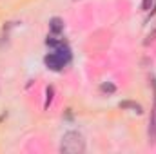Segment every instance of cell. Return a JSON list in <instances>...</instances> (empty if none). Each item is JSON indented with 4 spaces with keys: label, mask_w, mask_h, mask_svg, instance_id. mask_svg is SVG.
<instances>
[{
    "label": "cell",
    "mask_w": 156,
    "mask_h": 154,
    "mask_svg": "<svg viewBox=\"0 0 156 154\" xmlns=\"http://www.w3.org/2000/svg\"><path fill=\"white\" fill-rule=\"evenodd\" d=\"M60 151L64 154H80L85 151V140L80 132L69 131L64 134L62 143H60Z\"/></svg>",
    "instance_id": "cell-1"
},
{
    "label": "cell",
    "mask_w": 156,
    "mask_h": 154,
    "mask_svg": "<svg viewBox=\"0 0 156 154\" xmlns=\"http://www.w3.org/2000/svg\"><path fill=\"white\" fill-rule=\"evenodd\" d=\"M69 60H71V51L67 45H62V47H56L53 53H49L44 62L51 71H60L69 64Z\"/></svg>",
    "instance_id": "cell-2"
},
{
    "label": "cell",
    "mask_w": 156,
    "mask_h": 154,
    "mask_svg": "<svg viewBox=\"0 0 156 154\" xmlns=\"http://www.w3.org/2000/svg\"><path fill=\"white\" fill-rule=\"evenodd\" d=\"M49 31H51L53 35H60V33L64 31V20L58 18V16L51 18V20H49Z\"/></svg>",
    "instance_id": "cell-3"
},
{
    "label": "cell",
    "mask_w": 156,
    "mask_h": 154,
    "mask_svg": "<svg viewBox=\"0 0 156 154\" xmlns=\"http://www.w3.org/2000/svg\"><path fill=\"white\" fill-rule=\"evenodd\" d=\"M149 143H156V107L151 114V121H149Z\"/></svg>",
    "instance_id": "cell-4"
},
{
    "label": "cell",
    "mask_w": 156,
    "mask_h": 154,
    "mask_svg": "<svg viewBox=\"0 0 156 154\" xmlns=\"http://www.w3.org/2000/svg\"><path fill=\"white\" fill-rule=\"evenodd\" d=\"M120 107H122V109H133V111L138 113V114L144 113V111H142V105H140V103H134V102H122Z\"/></svg>",
    "instance_id": "cell-5"
},
{
    "label": "cell",
    "mask_w": 156,
    "mask_h": 154,
    "mask_svg": "<svg viewBox=\"0 0 156 154\" xmlns=\"http://www.w3.org/2000/svg\"><path fill=\"white\" fill-rule=\"evenodd\" d=\"M100 91H102V93H107V94H113V93L116 91V87L107 82V83H102V85H100Z\"/></svg>",
    "instance_id": "cell-6"
},
{
    "label": "cell",
    "mask_w": 156,
    "mask_h": 154,
    "mask_svg": "<svg viewBox=\"0 0 156 154\" xmlns=\"http://www.w3.org/2000/svg\"><path fill=\"white\" fill-rule=\"evenodd\" d=\"M45 96H47V98H45V107H47V105L51 103V100H53V87H47V91H45Z\"/></svg>",
    "instance_id": "cell-7"
},
{
    "label": "cell",
    "mask_w": 156,
    "mask_h": 154,
    "mask_svg": "<svg viewBox=\"0 0 156 154\" xmlns=\"http://www.w3.org/2000/svg\"><path fill=\"white\" fill-rule=\"evenodd\" d=\"M154 38H156V27H154V31H153V33H149V35H147V40H145L144 44H145V45H149L151 42H154Z\"/></svg>",
    "instance_id": "cell-8"
},
{
    "label": "cell",
    "mask_w": 156,
    "mask_h": 154,
    "mask_svg": "<svg viewBox=\"0 0 156 154\" xmlns=\"http://www.w3.org/2000/svg\"><path fill=\"white\" fill-rule=\"evenodd\" d=\"M151 5H153V0H144V2H142V7H144L145 11H149Z\"/></svg>",
    "instance_id": "cell-9"
}]
</instances>
